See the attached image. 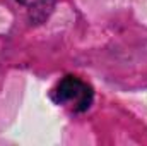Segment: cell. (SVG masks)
Here are the masks:
<instances>
[{"instance_id": "cell-1", "label": "cell", "mask_w": 147, "mask_h": 146, "mask_svg": "<svg viewBox=\"0 0 147 146\" xmlns=\"http://www.w3.org/2000/svg\"><path fill=\"white\" fill-rule=\"evenodd\" d=\"M51 98L74 112H84L92 103V89L87 83L75 76H65L51 93Z\"/></svg>"}, {"instance_id": "cell-2", "label": "cell", "mask_w": 147, "mask_h": 146, "mask_svg": "<svg viewBox=\"0 0 147 146\" xmlns=\"http://www.w3.org/2000/svg\"><path fill=\"white\" fill-rule=\"evenodd\" d=\"M17 2H21V3H24V5H36V3L43 2V0H17Z\"/></svg>"}]
</instances>
